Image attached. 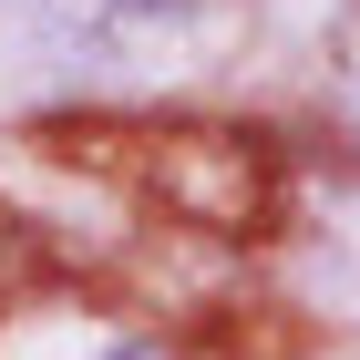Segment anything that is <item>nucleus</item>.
<instances>
[{
  "mask_svg": "<svg viewBox=\"0 0 360 360\" xmlns=\"http://www.w3.org/2000/svg\"><path fill=\"white\" fill-rule=\"evenodd\" d=\"M93 360H165V350H144V340H124V350H93Z\"/></svg>",
  "mask_w": 360,
  "mask_h": 360,
  "instance_id": "f257e3e1",
  "label": "nucleus"
},
{
  "mask_svg": "<svg viewBox=\"0 0 360 360\" xmlns=\"http://www.w3.org/2000/svg\"><path fill=\"white\" fill-rule=\"evenodd\" d=\"M113 11H165V0H113Z\"/></svg>",
  "mask_w": 360,
  "mask_h": 360,
  "instance_id": "f03ea898",
  "label": "nucleus"
}]
</instances>
